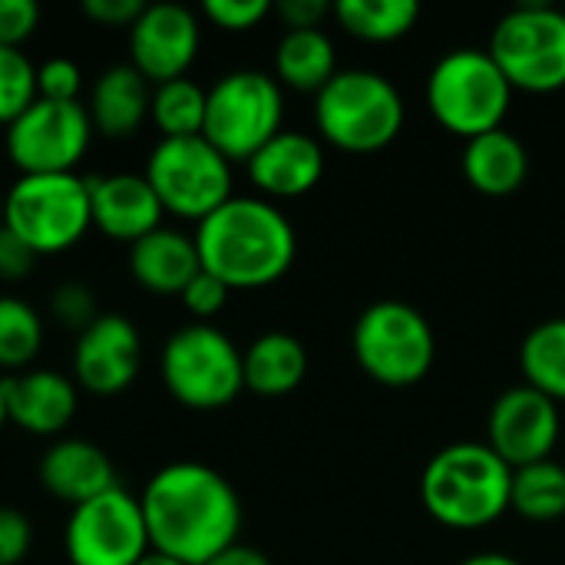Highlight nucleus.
Returning <instances> with one entry per match:
<instances>
[{"label":"nucleus","instance_id":"13","mask_svg":"<svg viewBox=\"0 0 565 565\" xmlns=\"http://www.w3.org/2000/svg\"><path fill=\"white\" fill-rule=\"evenodd\" d=\"M93 132V119L79 99H36L23 116H17L7 126L3 149L7 159L20 169V175L76 172L79 159L89 149Z\"/></svg>","mask_w":565,"mask_h":565},{"label":"nucleus","instance_id":"41","mask_svg":"<svg viewBox=\"0 0 565 565\" xmlns=\"http://www.w3.org/2000/svg\"><path fill=\"white\" fill-rule=\"evenodd\" d=\"M209 565H271V559H268L262 550H255V546L235 543V546H228L225 553H218Z\"/></svg>","mask_w":565,"mask_h":565},{"label":"nucleus","instance_id":"21","mask_svg":"<svg viewBox=\"0 0 565 565\" xmlns=\"http://www.w3.org/2000/svg\"><path fill=\"white\" fill-rule=\"evenodd\" d=\"M149 106L152 83L132 63H113L93 79L86 113L96 132L109 139H126L149 119Z\"/></svg>","mask_w":565,"mask_h":565},{"label":"nucleus","instance_id":"8","mask_svg":"<svg viewBox=\"0 0 565 565\" xmlns=\"http://www.w3.org/2000/svg\"><path fill=\"white\" fill-rule=\"evenodd\" d=\"M162 384L189 411H222L245 391L242 351L215 324L192 321L162 348Z\"/></svg>","mask_w":565,"mask_h":565},{"label":"nucleus","instance_id":"35","mask_svg":"<svg viewBox=\"0 0 565 565\" xmlns=\"http://www.w3.org/2000/svg\"><path fill=\"white\" fill-rule=\"evenodd\" d=\"M228 295H232V288L202 268V271L185 285V291H182L179 298H182L185 311H189L195 321L209 324V318H215V315L228 305Z\"/></svg>","mask_w":565,"mask_h":565},{"label":"nucleus","instance_id":"25","mask_svg":"<svg viewBox=\"0 0 565 565\" xmlns=\"http://www.w3.org/2000/svg\"><path fill=\"white\" fill-rule=\"evenodd\" d=\"M338 73V53L324 30H288L275 50V76L298 93H321Z\"/></svg>","mask_w":565,"mask_h":565},{"label":"nucleus","instance_id":"27","mask_svg":"<svg viewBox=\"0 0 565 565\" xmlns=\"http://www.w3.org/2000/svg\"><path fill=\"white\" fill-rule=\"evenodd\" d=\"M520 367L523 384L565 404V318H550L523 338Z\"/></svg>","mask_w":565,"mask_h":565},{"label":"nucleus","instance_id":"17","mask_svg":"<svg viewBox=\"0 0 565 565\" xmlns=\"http://www.w3.org/2000/svg\"><path fill=\"white\" fill-rule=\"evenodd\" d=\"M7 424L33 437L63 434L79 411V387L60 371H20L3 377Z\"/></svg>","mask_w":565,"mask_h":565},{"label":"nucleus","instance_id":"16","mask_svg":"<svg viewBox=\"0 0 565 565\" xmlns=\"http://www.w3.org/2000/svg\"><path fill=\"white\" fill-rule=\"evenodd\" d=\"M142 367L139 328L116 311H103L73 348V381L79 391L96 397L122 394Z\"/></svg>","mask_w":565,"mask_h":565},{"label":"nucleus","instance_id":"26","mask_svg":"<svg viewBox=\"0 0 565 565\" xmlns=\"http://www.w3.org/2000/svg\"><path fill=\"white\" fill-rule=\"evenodd\" d=\"M338 23L367 43H394L407 36L420 20L417 0H338Z\"/></svg>","mask_w":565,"mask_h":565},{"label":"nucleus","instance_id":"4","mask_svg":"<svg viewBox=\"0 0 565 565\" xmlns=\"http://www.w3.org/2000/svg\"><path fill=\"white\" fill-rule=\"evenodd\" d=\"M407 109L397 86L374 70H338L315 96V126L341 152H381L404 129Z\"/></svg>","mask_w":565,"mask_h":565},{"label":"nucleus","instance_id":"29","mask_svg":"<svg viewBox=\"0 0 565 565\" xmlns=\"http://www.w3.org/2000/svg\"><path fill=\"white\" fill-rule=\"evenodd\" d=\"M205 103H209V89H202L189 76H179V79L152 86L149 119L156 122L162 139L202 136V129H205Z\"/></svg>","mask_w":565,"mask_h":565},{"label":"nucleus","instance_id":"19","mask_svg":"<svg viewBox=\"0 0 565 565\" xmlns=\"http://www.w3.org/2000/svg\"><path fill=\"white\" fill-rule=\"evenodd\" d=\"M89 205H93V228H99L106 238L136 245L149 232L162 225V205L146 182V175L136 172H113L103 179H89Z\"/></svg>","mask_w":565,"mask_h":565},{"label":"nucleus","instance_id":"32","mask_svg":"<svg viewBox=\"0 0 565 565\" xmlns=\"http://www.w3.org/2000/svg\"><path fill=\"white\" fill-rule=\"evenodd\" d=\"M99 315H103V311H99V301H96L93 288L83 285V281H63V285H56V291L50 295V318H53L60 328H66V331L83 334Z\"/></svg>","mask_w":565,"mask_h":565},{"label":"nucleus","instance_id":"10","mask_svg":"<svg viewBox=\"0 0 565 565\" xmlns=\"http://www.w3.org/2000/svg\"><path fill=\"white\" fill-rule=\"evenodd\" d=\"M487 53L513 93H559L565 89V10L543 0L513 7L493 26Z\"/></svg>","mask_w":565,"mask_h":565},{"label":"nucleus","instance_id":"38","mask_svg":"<svg viewBox=\"0 0 565 565\" xmlns=\"http://www.w3.org/2000/svg\"><path fill=\"white\" fill-rule=\"evenodd\" d=\"M36 252L26 248L13 232L0 228V281H20L33 271L36 265Z\"/></svg>","mask_w":565,"mask_h":565},{"label":"nucleus","instance_id":"11","mask_svg":"<svg viewBox=\"0 0 565 565\" xmlns=\"http://www.w3.org/2000/svg\"><path fill=\"white\" fill-rule=\"evenodd\" d=\"M142 175L166 215L195 225L232 199V162L205 136L159 139Z\"/></svg>","mask_w":565,"mask_h":565},{"label":"nucleus","instance_id":"9","mask_svg":"<svg viewBox=\"0 0 565 565\" xmlns=\"http://www.w3.org/2000/svg\"><path fill=\"white\" fill-rule=\"evenodd\" d=\"M281 83L262 70H232L209 89L202 136L228 162H248L268 139L281 132Z\"/></svg>","mask_w":565,"mask_h":565},{"label":"nucleus","instance_id":"46","mask_svg":"<svg viewBox=\"0 0 565 565\" xmlns=\"http://www.w3.org/2000/svg\"><path fill=\"white\" fill-rule=\"evenodd\" d=\"M563 10H565V7H563Z\"/></svg>","mask_w":565,"mask_h":565},{"label":"nucleus","instance_id":"34","mask_svg":"<svg viewBox=\"0 0 565 565\" xmlns=\"http://www.w3.org/2000/svg\"><path fill=\"white\" fill-rule=\"evenodd\" d=\"M275 7L268 0H205L202 13L209 17V23H215L218 30L228 33H245L255 30Z\"/></svg>","mask_w":565,"mask_h":565},{"label":"nucleus","instance_id":"18","mask_svg":"<svg viewBox=\"0 0 565 565\" xmlns=\"http://www.w3.org/2000/svg\"><path fill=\"white\" fill-rule=\"evenodd\" d=\"M245 166L262 199H298L324 179L328 159L315 136L281 129Z\"/></svg>","mask_w":565,"mask_h":565},{"label":"nucleus","instance_id":"6","mask_svg":"<svg viewBox=\"0 0 565 565\" xmlns=\"http://www.w3.org/2000/svg\"><path fill=\"white\" fill-rule=\"evenodd\" d=\"M3 228L36 255H60L93 228L89 179L79 172L17 175L3 192Z\"/></svg>","mask_w":565,"mask_h":565},{"label":"nucleus","instance_id":"31","mask_svg":"<svg viewBox=\"0 0 565 565\" xmlns=\"http://www.w3.org/2000/svg\"><path fill=\"white\" fill-rule=\"evenodd\" d=\"M36 99V63L23 50L0 46V126H10Z\"/></svg>","mask_w":565,"mask_h":565},{"label":"nucleus","instance_id":"14","mask_svg":"<svg viewBox=\"0 0 565 565\" xmlns=\"http://www.w3.org/2000/svg\"><path fill=\"white\" fill-rule=\"evenodd\" d=\"M559 434H563L559 404L530 384L503 391L490 407L487 444L513 470L540 460H553Z\"/></svg>","mask_w":565,"mask_h":565},{"label":"nucleus","instance_id":"44","mask_svg":"<svg viewBox=\"0 0 565 565\" xmlns=\"http://www.w3.org/2000/svg\"><path fill=\"white\" fill-rule=\"evenodd\" d=\"M7 424V401H3V377H0V430Z\"/></svg>","mask_w":565,"mask_h":565},{"label":"nucleus","instance_id":"23","mask_svg":"<svg viewBox=\"0 0 565 565\" xmlns=\"http://www.w3.org/2000/svg\"><path fill=\"white\" fill-rule=\"evenodd\" d=\"M463 175L487 199H507L523 189L530 175L526 146L510 129H493L463 146Z\"/></svg>","mask_w":565,"mask_h":565},{"label":"nucleus","instance_id":"1","mask_svg":"<svg viewBox=\"0 0 565 565\" xmlns=\"http://www.w3.org/2000/svg\"><path fill=\"white\" fill-rule=\"evenodd\" d=\"M149 543L185 565H209L238 543L242 503L235 487L212 467L179 460L162 467L139 497Z\"/></svg>","mask_w":565,"mask_h":565},{"label":"nucleus","instance_id":"12","mask_svg":"<svg viewBox=\"0 0 565 565\" xmlns=\"http://www.w3.org/2000/svg\"><path fill=\"white\" fill-rule=\"evenodd\" d=\"M152 550L139 497L113 487L70 510L63 553L70 565H136Z\"/></svg>","mask_w":565,"mask_h":565},{"label":"nucleus","instance_id":"36","mask_svg":"<svg viewBox=\"0 0 565 565\" xmlns=\"http://www.w3.org/2000/svg\"><path fill=\"white\" fill-rule=\"evenodd\" d=\"M40 26L36 0H0V46L23 50Z\"/></svg>","mask_w":565,"mask_h":565},{"label":"nucleus","instance_id":"15","mask_svg":"<svg viewBox=\"0 0 565 565\" xmlns=\"http://www.w3.org/2000/svg\"><path fill=\"white\" fill-rule=\"evenodd\" d=\"M202 46L199 17L182 3H146L129 26V63L152 83H169L189 73Z\"/></svg>","mask_w":565,"mask_h":565},{"label":"nucleus","instance_id":"42","mask_svg":"<svg viewBox=\"0 0 565 565\" xmlns=\"http://www.w3.org/2000/svg\"><path fill=\"white\" fill-rule=\"evenodd\" d=\"M460 565H523L516 563L513 556H507V553H477V556H467Z\"/></svg>","mask_w":565,"mask_h":565},{"label":"nucleus","instance_id":"3","mask_svg":"<svg viewBox=\"0 0 565 565\" xmlns=\"http://www.w3.org/2000/svg\"><path fill=\"white\" fill-rule=\"evenodd\" d=\"M513 467L490 444L463 440L437 450L420 473V503L447 530H483L510 510Z\"/></svg>","mask_w":565,"mask_h":565},{"label":"nucleus","instance_id":"40","mask_svg":"<svg viewBox=\"0 0 565 565\" xmlns=\"http://www.w3.org/2000/svg\"><path fill=\"white\" fill-rule=\"evenodd\" d=\"M275 13L288 30H321V20L334 13V7H328L324 0H281Z\"/></svg>","mask_w":565,"mask_h":565},{"label":"nucleus","instance_id":"37","mask_svg":"<svg viewBox=\"0 0 565 565\" xmlns=\"http://www.w3.org/2000/svg\"><path fill=\"white\" fill-rule=\"evenodd\" d=\"M30 546H33L30 520L13 507H0V565H20L30 556Z\"/></svg>","mask_w":565,"mask_h":565},{"label":"nucleus","instance_id":"39","mask_svg":"<svg viewBox=\"0 0 565 565\" xmlns=\"http://www.w3.org/2000/svg\"><path fill=\"white\" fill-rule=\"evenodd\" d=\"M142 0H83V13L99 26H132L142 13Z\"/></svg>","mask_w":565,"mask_h":565},{"label":"nucleus","instance_id":"43","mask_svg":"<svg viewBox=\"0 0 565 565\" xmlns=\"http://www.w3.org/2000/svg\"><path fill=\"white\" fill-rule=\"evenodd\" d=\"M136 565H185V563H179V559H172V556H166V553H156V550H149L142 559Z\"/></svg>","mask_w":565,"mask_h":565},{"label":"nucleus","instance_id":"5","mask_svg":"<svg viewBox=\"0 0 565 565\" xmlns=\"http://www.w3.org/2000/svg\"><path fill=\"white\" fill-rule=\"evenodd\" d=\"M513 103V86L487 50L460 46L444 53L427 76L430 116L460 139L503 129Z\"/></svg>","mask_w":565,"mask_h":565},{"label":"nucleus","instance_id":"33","mask_svg":"<svg viewBox=\"0 0 565 565\" xmlns=\"http://www.w3.org/2000/svg\"><path fill=\"white\" fill-rule=\"evenodd\" d=\"M83 89V70L70 56H53L36 66V93L40 99H56V103H76Z\"/></svg>","mask_w":565,"mask_h":565},{"label":"nucleus","instance_id":"28","mask_svg":"<svg viewBox=\"0 0 565 565\" xmlns=\"http://www.w3.org/2000/svg\"><path fill=\"white\" fill-rule=\"evenodd\" d=\"M510 510L530 523H556L565 516V467L556 460H540L513 470Z\"/></svg>","mask_w":565,"mask_h":565},{"label":"nucleus","instance_id":"24","mask_svg":"<svg viewBox=\"0 0 565 565\" xmlns=\"http://www.w3.org/2000/svg\"><path fill=\"white\" fill-rule=\"evenodd\" d=\"M245 391L258 397H285L308 374V351L295 334L268 331L242 351Z\"/></svg>","mask_w":565,"mask_h":565},{"label":"nucleus","instance_id":"22","mask_svg":"<svg viewBox=\"0 0 565 565\" xmlns=\"http://www.w3.org/2000/svg\"><path fill=\"white\" fill-rule=\"evenodd\" d=\"M129 271L152 295H182L202 271L195 235L159 225L136 245H129Z\"/></svg>","mask_w":565,"mask_h":565},{"label":"nucleus","instance_id":"2","mask_svg":"<svg viewBox=\"0 0 565 565\" xmlns=\"http://www.w3.org/2000/svg\"><path fill=\"white\" fill-rule=\"evenodd\" d=\"M199 262L232 291L275 285L298 255L288 215L262 195H232L195 228Z\"/></svg>","mask_w":565,"mask_h":565},{"label":"nucleus","instance_id":"30","mask_svg":"<svg viewBox=\"0 0 565 565\" xmlns=\"http://www.w3.org/2000/svg\"><path fill=\"white\" fill-rule=\"evenodd\" d=\"M43 348V318L33 305L0 295V371H23Z\"/></svg>","mask_w":565,"mask_h":565},{"label":"nucleus","instance_id":"7","mask_svg":"<svg viewBox=\"0 0 565 565\" xmlns=\"http://www.w3.org/2000/svg\"><path fill=\"white\" fill-rule=\"evenodd\" d=\"M361 371L384 387L420 384L437 361V334L430 321L407 301H374L351 331Z\"/></svg>","mask_w":565,"mask_h":565},{"label":"nucleus","instance_id":"20","mask_svg":"<svg viewBox=\"0 0 565 565\" xmlns=\"http://www.w3.org/2000/svg\"><path fill=\"white\" fill-rule=\"evenodd\" d=\"M40 483L50 497L70 503V510L119 487L116 467L106 457V450L96 447L93 440H79V437L56 440L40 457Z\"/></svg>","mask_w":565,"mask_h":565},{"label":"nucleus","instance_id":"45","mask_svg":"<svg viewBox=\"0 0 565 565\" xmlns=\"http://www.w3.org/2000/svg\"><path fill=\"white\" fill-rule=\"evenodd\" d=\"M0 228H3V192H0Z\"/></svg>","mask_w":565,"mask_h":565}]
</instances>
